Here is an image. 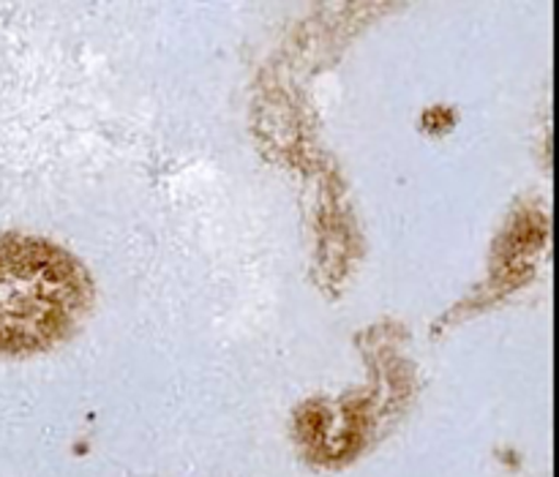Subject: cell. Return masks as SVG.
I'll list each match as a JSON object with an SVG mask.
<instances>
[{"instance_id":"cell-1","label":"cell","mask_w":559,"mask_h":477,"mask_svg":"<svg viewBox=\"0 0 559 477\" xmlns=\"http://www.w3.org/2000/svg\"><path fill=\"white\" fill-rule=\"evenodd\" d=\"M91 300V276L69 251L31 235H0V353L55 347L80 325Z\"/></svg>"}]
</instances>
